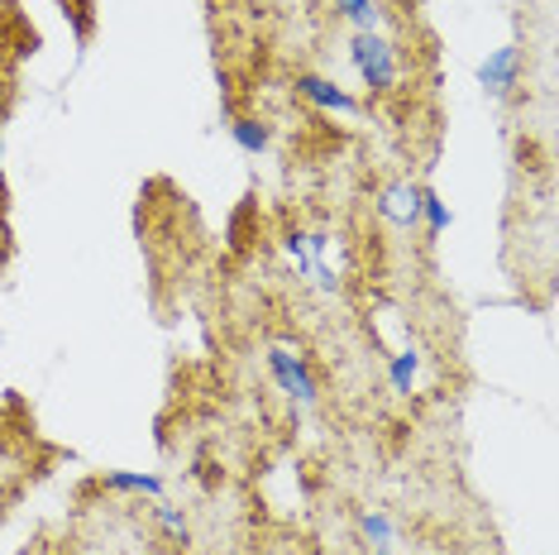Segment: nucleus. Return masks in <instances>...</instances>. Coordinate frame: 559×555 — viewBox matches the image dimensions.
I'll return each instance as SVG.
<instances>
[{
    "label": "nucleus",
    "mask_w": 559,
    "mask_h": 555,
    "mask_svg": "<svg viewBox=\"0 0 559 555\" xmlns=\"http://www.w3.org/2000/svg\"><path fill=\"white\" fill-rule=\"evenodd\" d=\"M349 62L368 92H392L397 86V44L388 34H349Z\"/></svg>",
    "instance_id": "1"
},
{
    "label": "nucleus",
    "mask_w": 559,
    "mask_h": 555,
    "mask_svg": "<svg viewBox=\"0 0 559 555\" xmlns=\"http://www.w3.org/2000/svg\"><path fill=\"white\" fill-rule=\"evenodd\" d=\"M269 374H273V383L283 388L292 402H297V408H316L321 388H316V374H311V364L301 355H292L287 345H273L269 350Z\"/></svg>",
    "instance_id": "2"
},
{
    "label": "nucleus",
    "mask_w": 559,
    "mask_h": 555,
    "mask_svg": "<svg viewBox=\"0 0 559 555\" xmlns=\"http://www.w3.org/2000/svg\"><path fill=\"white\" fill-rule=\"evenodd\" d=\"M521 48L516 44H502V48H492L488 58L478 62V82H483V92H488L492 101H507L521 86Z\"/></svg>",
    "instance_id": "3"
},
{
    "label": "nucleus",
    "mask_w": 559,
    "mask_h": 555,
    "mask_svg": "<svg viewBox=\"0 0 559 555\" xmlns=\"http://www.w3.org/2000/svg\"><path fill=\"white\" fill-rule=\"evenodd\" d=\"M292 86H297L301 101H311L316 110H330V116H354V110H359V96L345 92L340 82L321 78V72H297V78H292Z\"/></svg>",
    "instance_id": "4"
},
{
    "label": "nucleus",
    "mask_w": 559,
    "mask_h": 555,
    "mask_svg": "<svg viewBox=\"0 0 559 555\" xmlns=\"http://www.w3.org/2000/svg\"><path fill=\"white\" fill-rule=\"evenodd\" d=\"M378 216L402 225V231H416L421 225V182H397L388 187L383 201H378Z\"/></svg>",
    "instance_id": "5"
},
{
    "label": "nucleus",
    "mask_w": 559,
    "mask_h": 555,
    "mask_svg": "<svg viewBox=\"0 0 559 555\" xmlns=\"http://www.w3.org/2000/svg\"><path fill=\"white\" fill-rule=\"evenodd\" d=\"M96 488H106V494H134V498H163V474L154 470H106L96 479Z\"/></svg>",
    "instance_id": "6"
},
{
    "label": "nucleus",
    "mask_w": 559,
    "mask_h": 555,
    "mask_svg": "<svg viewBox=\"0 0 559 555\" xmlns=\"http://www.w3.org/2000/svg\"><path fill=\"white\" fill-rule=\"evenodd\" d=\"M230 139H235V149H245L253 158L273 149V130H269V120H259V116H230Z\"/></svg>",
    "instance_id": "7"
},
{
    "label": "nucleus",
    "mask_w": 559,
    "mask_h": 555,
    "mask_svg": "<svg viewBox=\"0 0 559 555\" xmlns=\"http://www.w3.org/2000/svg\"><path fill=\"white\" fill-rule=\"evenodd\" d=\"M416 374H421V355H416V350H402V355L388 359V383H392V393L397 398H412Z\"/></svg>",
    "instance_id": "8"
},
{
    "label": "nucleus",
    "mask_w": 559,
    "mask_h": 555,
    "mask_svg": "<svg viewBox=\"0 0 559 555\" xmlns=\"http://www.w3.org/2000/svg\"><path fill=\"white\" fill-rule=\"evenodd\" d=\"M340 20L354 24V34H373L378 24H383V15H378V0H335Z\"/></svg>",
    "instance_id": "9"
},
{
    "label": "nucleus",
    "mask_w": 559,
    "mask_h": 555,
    "mask_svg": "<svg viewBox=\"0 0 559 555\" xmlns=\"http://www.w3.org/2000/svg\"><path fill=\"white\" fill-rule=\"evenodd\" d=\"M450 201H444L440 192H436V187H421V225H426V235L430 239H436V235H444V231H450Z\"/></svg>",
    "instance_id": "10"
},
{
    "label": "nucleus",
    "mask_w": 559,
    "mask_h": 555,
    "mask_svg": "<svg viewBox=\"0 0 559 555\" xmlns=\"http://www.w3.org/2000/svg\"><path fill=\"white\" fill-rule=\"evenodd\" d=\"M359 532L368 536V546L373 551H383V546H392V536H397V522H392L383 508H364L359 512Z\"/></svg>",
    "instance_id": "11"
},
{
    "label": "nucleus",
    "mask_w": 559,
    "mask_h": 555,
    "mask_svg": "<svg viewBox=\"0 0 559 555\" xmlns=\"http://www.w3.org/2000/svg\"><path fill=\"white\" fill-rule=\"evenodd\" d=\"M154 522L177 541V546H192V527H187V512L182 508H173V503L154 498Z\"/></svg>",
    "instance_id": "12"
},
{
    "label": "nucleus",
    "mask_w": 559,
    "mask_h": 555,
    "mask_svg": "<svg viewBox=\"0 0 559 555\" xmlns=\"http://www.w3.org/2000/svg\"><path fill=\"white\" fill-rule=\"evenodd\" d=\"M287 255L297 259V269H301V273H311V245H307V231H292V235H287Z\"/></svg>",
    "instance_id": "13"
},
{
    "label": "nucleus",
    "mask_w": 559,
    "mask_h": 555,
    "mask_svg": "<svg viewBox=\"0 0 559 555\" xmlns=\"http://www.w3.org/2000/svg\"><path fill=\"white\" fill-rule=\"evenodd\" d=\"M0 187H5V130H0Z\"/></svg>",
    "instance_id": "14"
},
{
    "label": "nucleus",
    "mask_w": 559,
    "mask_h": 555,
    "mask_svg": "<svg viewBox=\"0 0 559 555\" xmlns=\"http://www.w3.org/2000/svg\"><path fill=\"white\" fill-rule=\"evenodd\" d=\"M373 555H397V551H392V546H383V551H373Z\"/></svg>",
    "instance_id": "15"
}]
</instances>
